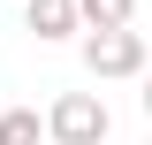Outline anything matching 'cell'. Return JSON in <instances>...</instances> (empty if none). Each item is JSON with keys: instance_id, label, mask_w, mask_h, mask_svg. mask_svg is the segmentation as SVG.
Here are the masks:
<instances>
[{"instance_id": "6da1fadb", "label": "cell", "mask_w": 152, "mask_h": 145, "mask_svg": "<svg viewBox=\"0 0 152 145\" xmlns=\"http://www.w3.org/2000/svg\"><path fill=\"white\" fill-rule=\"evenodd\" d=\"M46 138L53 145H107V99L99 92H61L46 107Z\"/></svg>"}, {"instance_id": "7a4b0ae2", "label": "cell", "mask_w": 152, "mask_h": 145, "mask_svg": "<svg viewBox=\"0 0 152 145\" xmlns=\"http://www.w3.org/2000/svg\"><path fill=\"white\" fill-rule=\"evenodd\" d=\"M84 69H91L99 84H114V76H152L145 69V31H84Z\"/></svg>"}, {"instance_id": "3957f363", "label": "cell", "mask_w": 152, "mask_h": 145, "mask_svg": "<svg viewBox=\"0 0 152 145\" xmlns=\"http://www.w3.org/2000/svg\"><path fill=\"white\" fill-rule=\"evenodd\" d=\"M23 23L53 46V38H76V31H84V8H76V0H23Z\"/></svg>"}, {"instance_id": "277c9868", "label": "cell", "mask_w": 152, "mask_h": 145, "mask_svg": "<svg viewBox=\"0 0 152 145\" xmlns=\"http://www.w3.org/2000/svg\"><path fill=\"white\" fill-rule=\"evenodd\" d=\"M84 8V31H129V16H137V0H76Z\"/></svg>"}, {"instance_id": "5b68a950", "label": "cell", "mask_w": 152, "mask_h": 145, "mask_svg": "<svg viewBox=\"0 0 152 145\" xmlns=\"http://www.w3.org/2000/svg\"><path fill=\"white\" fill-rule=\"evenodd\" d=\"M38 138H46L38 107H0V145H38Z\"/></svg>"}, {"instance_id": "8992f818", "label": "cell", "mask_w": 152, "mask_h": 145, "mask_svg": "<svg viewBox=\"0 0 152 145\" xmlns=\"http://www.w3.org/2000/svg\"><path fill=\"white\" fill-rule=\"evenodd\" d=\"M145 115H152V76H145Z\"/></svg>"}]
</instances>
